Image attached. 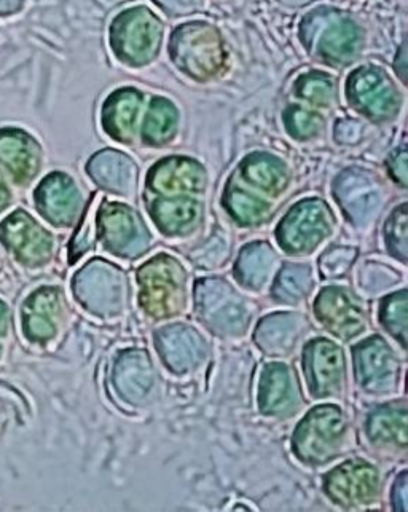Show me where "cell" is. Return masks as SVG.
Listing matches in <instances>:
<instances>
[{
  "label": "cell",
  "instance_id": "obj_1",
  "mask_svg": "<svg viewBox=\"0 0 408 512\" xmlns=\"http://www.w3.org/2000/svg\"><path fill=\"white\" fill-rule=\"evenodd\" d=\"M23 0H0V18H8L20 12Z\"/></svg>",
  "mask_w": 408,
  "mask_h": 512
}]
</instances>
